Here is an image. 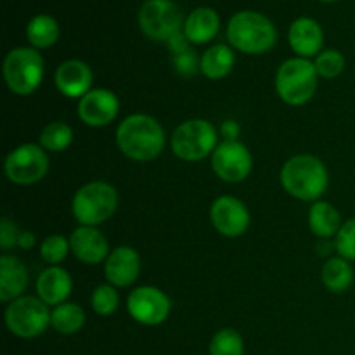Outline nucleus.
<instances>
[{
	"mask_svg": "<svg viewBox=\"0 0 355 355\" xmlns=\"http://www.w3.org/2000/svg\"><path fill=\"white\" fill-rule=\"evenodd\" d=\"M165 130L156 118L135 113L121 120L116 128V146L134 162H151L165 149Z\"/></svg>",
	"mask_w": 355,
	"mask_h": 355,
	"instance_id": "f257e3e1",
	"label": "nucleus"
},
{
	"mask_svg": "<svg viewBox=\"0 0 355 355\" xmlns=\"http://www.w3.org/2000/svg\"><path fill=\"white\" fill-rule=\"evenodd\" d=\"M279 179L290 196L300 201H312V203L321 200L329 186L328 168L314 155L291 156L284 162Z\"/></svg>",
	"mask_w": 355,
	"mask_h": 355,
	"instance_id": "f03ea898",
	"label": "nucleus"
},
{
	"mask_svg": "<svg viewBox=\"0 0 355 355\" xmlns=\"http://www.w3.org/2000/svg\"><path fill=\"white\" fill-rule=\"evenodd\" d=\"M227 40L236 51L245 54H266L276 45L277 30L263 14L241 10L229 19Z\"/></svg>",
	"mask_w": 355,
	"mask_h": 355,
	"instance_id": "7ed1b4c3",
	"label": "nucleus"
},
{
	"mask_svg": "<svg viewBox=\"0 0 355 355\" xmlns=\"http://www.w3.org/2000/svg\"><path fill=\"white\" fill-rule=\"evenodd\" d=\"M118 208V193L110 182L90 180L75 193L71 201L73 217L80 225L99 227L110 220Z\"/></svg>",
	"mask_w": 355,
	"mask_h": 355,
	"instance_id": "20e7f679",
	"label": "nucleus"
},
{
	"mask_svg": "<svg viewBox=\"0 0 355 355\" xmlns=\"http://www.w3.org/2000/svg\"><path fill=\"white\" fill-rule=\"evenodd\" d=\"M319 85V75L314 61L304 58H290L276 73V92L281 101L290 106H302L314 97Z\"/></svg>",
	"mask_w": 355,
	"mask_h": 355,
	"instance_id": "39448f33",
	"label": "nucleus"
},
{
	"mask_svg": "<svg viewBox=\"0 0 355 355\" xmlns=\"http://www.w3.org/2000/svg\"><path fill=\"white\" fill-rule=\"evenodd\" d=\"M218 146V132L203 118H191L180 123L170 137L172 153L182 162H201L214 155Z\"/></svg>",
	"mask_w": 355,
	"mask_h": 355,
	"instance_id": "423d86ee",
	"label": "nucleus"
},
{
	"mask_svg": "<svg viewBox=\"0 0 355 355\" xmlns=\"http://www.w3.org/2000/svg\"><path fill=\"white\" fill-rule=\"evenodd\" d=\"M3 80L16 96H31L44 80V58L33 47H16L3 59Z\"/></svg>",
	"mask_w": 355,
	"mask_h": 355,
	"instance_id": "0eeeda50",
	"label": "nucleus"
},
{
	"mask_svg": "<svg viewBox=\"0 0 355 355\" xmlns=\"http://www.w3.org/2000/svg\"><path fill=\"white\" fill-rule=\"evenodd\" d=\"M3 319L12 335L30 340L40 336L51 326V311L38 297L23 295L7 304Z\"/></svg>",
	"mask_w": 355,
	"mask_h": 355,
	"instance_id": "6e6552de",
	"label": "nucleus"
},
{
	"mask_svg": "<svg viewBox=\"0 0 355 355\" xmlns=\"http://www.w3.org/2000/svg\"><path fill=\"white\" fill-rule=\"evenodd\" d=\"M184 14L173 0H146L139 9V26L155 42H168L184 30Z\"/></svg>",
	"mask_w": 355,
	"mask_h": 355,
	"instance_id": "1a4fd4ad",
	"label": "nucleus"
},
{
	"mask_svg": "<svg viewBox=\"0 0 355 355\" xmlns=\"http://www.w3.org/2000/svg\"><path fill=\"white\" fill-rule=\"evenodd\" d=\"M3 172L12 184L33 186L47 175V151L40 144H33V142L17 146L7 155L6 162H3Z\"/></svg>",
	"mask_w": 355,
	"mask_h": 355,
	"instance_id": "9d476101",
	"label": "nucleus"
},
{
	"mask_svg": "<svg viewBox=\"0 0 355 355\" xmlns=\"http://www.w3.org/2000/svg\"><path fill=\"white\" fill-rule=\"evenodd\" d=\"M210 158L215 175L224 182H243L252 173L253 156L241 141L218 142Z\"/></svg>",
	"mask_w": 355,
	"mask_h": 355,
	"instance_id": "9b49d317",
	"label": "nucleus"
},
{
	"mask_svg": "<svg viewBox=\"0 0 355 355\" xmlns=\"http://www.w3.org/2000/svg\"><path fill=\"white\" fill-rule=\"evenodd\" d=\"M127 311L142 326H158L168 319L172 300L156 286H139L127 298Z\"/></svg>",
	"mask_w": 355,
	"mask_h": 355,
	"instance_id": "f8f14e48",
	"label": "nucleus"
},
{
	"mask_svg": "<svg viewBox=\"0 0 355 355\" xmlns=\"http://www.w3.org/2000/svg\"><path fill=\"white\" fill-rule=\"evenodd\" d=\"M80 121L92 128H101L116 120L120 101L110 89H92L78 101L76 106Z\"/></svg>",
	"mask_w": 355,
	"mask_h": 355,
	"instance_id": "ddd939ff",
	"label": "nucleus"
},
{
	"mask_svg": "<svg viewBox=\"0 0 355 355\" xmlns=\"http://www.w3.org/2000/svg\"><path fill=\"white\" fill-rule=\"evenodd\" d=\"M210 220L224 238H239L250 227V211L238 198L220 196L211 203Z\"/></svg>",
	"mask_w": 355,
	"mask_h": 355,
	"instance_id": "4468645a",
	"label": "nucleus"
},
{
	"mask_svg": "<svg viewBox=\"0 0 355 355\" xmlns=\"http://www.w3.org/2000/svg\"><path fill=\"white\" fill-rule=\"evenodd\" d=\"M141 272V255L132 246H116L104 262V276L114 288H128Z\"/></svg>",
	"mask_w": 355,
	"mask_h": 355,
	"instance_id": "2eb2a0df",
	"label": "nucleus"
},
{
	"mask_svg": "<svg viewBox=\"0 0 355 355\" xmlns=\"http://www.w3.org/2000/svg\"><path fill=\"white\" fill-rule=\"evenodd\" d=\"M69 246L73 255L87 266L106 262L107 255L111 253L106 236L97 227H89V225H80L71 232Z\"/></svg>",
	"mask_w": 355,
	"mask_h": 355,
	"instance_id": "dca6fc26",
	"label": "nucleus"
},
{
	"mask_svg": "<svg viewBox=\"0 0 355 355\" xmlns=\"http://www.w3.org/2000/svg\"><path fill=\"white\" fill-rule=\"evenodd\" d=\"M92 69L80 59H68L55 69L54 83L59 92L68 99H82L89 90H92Z\"/></svg>",
	"mask_w": 355,
	"mask_h": 355,
	"instance_id": "f3484780",
	"label": "nucleus"
},
{
	"mask_svg": "<svg viewBox=\"0 0 355 355\" xmlns=\"http://www.w3.org/2000/svg\"><path fill=\"white\" fill-rule=\"evenodd\" d=\"M37 297L49 307H58V305L68 302L69 295L73 291V279L66 269L59 266H49L42 270L37 277Z\"/></svg>",
	"mask_w": 355,
	"mask_h": 355,
	"instance_id": "a211bd4d",
	"label": "nucleus"
},
{
	"mask_svg": "<svg viewBox=\"0 0 355 355\" xmlns=\"http://www.w3.org/2000/svg\"><path fill=\"white\" fill-rule=\"evenodd\" d=\"M288 42L297 58L311 59L321 52L324 33L321 24L312 17H298L291 23L288 31Z\"/></svg>",
	"mask_w": 355,
	"mask_h": 355,
	"instance_id": "6ab92c4d",
	"label": "nucleus"
},
{
	"mask_svg": "<svg viewBox=\"0 0 355 355\" xmlns=\"http://www.w3.org/2000/svg\"><path fill=\"white\" fill-rule=\"evenodd\" d=\"M28 286V269L17 257H0V302L10 304L23 297Z\"/></svg>",
	"mask_w": 355,
	"mask_h": 355,
	"instance_id": "aec40b11",
	"label": "nucleus"
},
{
	"mask_svg": "<svg viewBox=\"0 0 355 355\" xmlns=\"http://www.w3.org/2000/svg\"><path fill=\"white\" fill-rule=\"evenodd\" d=\"M220 30V17L211 7H198L184 21V33L191 44H207Z\"/></svg>",
	"mask_w": 355,
	"mask_h": 355,
	"instance_id": "412c9836",
	"label": "nucleus"
},
{
	"mask_svg": "<svg viewBox=\"0 0 355 355\" xmlns=\"http://www.w3.org/2000/svg\"><path fill=\"white\" fill-rule=\"evenodd\" d=\"M342 215L328 201H315L309 210V227L319 239H335L342 227Z\"/></svg>",
	"mask_w": 355,
	"mask_h": 355,
	"instance_id": "4be33fe9",
	"label": "nucleus"
},
{
	"mask_svg": "<svg viewBox=\"0 0 355 355\" xmlns=\"http://www.w3.org/2000/svg\"><path fill=\"white\" fill-rule=\"evenodd\" d=\"M234 51L225 44H215L201 55V73L210 80H222L234 68Z\"/></svg>",
	"mask_w": 355,
	"mask_h": 355,
	"instance_id": "5701e85b",
	"label": "nucleus"
},
{
	"mask_svg": "<svg viewBox=\"0 0 355 355\" xmlns=\"http://www.w3.org/2000/svg\"><path fill=\"white\" fill-rule=\"evenodd\" d=\"M321 281L331 293H345L354 283V267L342 257H331L322 266Z\"/></svg>",
	"mask_w": 355,
	"mask_h": 355,
	"instance_id": "b1692460",
	"label": "nucleus"
},
{
	"mask_svg": "<svg viewBox=\"0 0 355 355\" xmlns=\"http://www.w3.org/2000/svg\"><path fill=\"white\" fill-rule=\"evenodd\" d=\"M28 42L33 49H49L58 42L59 24L49 14H37L30 19L26 26Z\"/></svg>",
	"mask_w": 355,
	"mask_h": 355,
	"instance_id": "393cba45",
	"label": "nucleus"
},
{
	"mask_svg": "<svg viewBox=\"0 0 355 355\" xmlns=\"http://www.w3.org/2000/svg\"><path fill=\"white\" fill-rule=\"evenodd\" d=\"M85 324V311L78 304L64 302L51 311V326L61 335H75Z\"/></svg>",
	"mask_w": 355,
	"mask_h": 355,
	"instance_id": "a878e982",
	"label": "nucleus"
},
{
	"mask_svg": "<svg viewBox=\"0 0 355 355\" xmlns=\"http://www.w3.org/2000/svg\"><path fill=\"white\" fill-rule=\"evenodd\" d=\"M73 142V128L64 121H52L40 132L38 144L49 153H61Z\"/></svg>",
	"mask_w": 355,
	"mask_h": 355,
	"instance_id": "bb28decb",
	"label": "nucleus"
},
{
	"mask_svg": "<svg viewBox=\"0 0 355 355\" xmlns=\"http://www.w3.org/2000/svg\"><path fill=\"white\" fill-rule=\"evenodd\" d=\"M208 350H210V355H243L245 342L236 329L224 328L215 333Z\"/></svg>",
	"mask_w": 355,
	"mask_h": 355,
	"instance_id": "cd10ccee",
	"label": "nucleus"
},
{
	"mask_svg": "<svg viewBox=\"0 0 355 355\" xmlns=\"http://www.w3.org/2000/svg\"><path fill=\"white\" fill-rule=\"evenodd\" d=\"M314 66L321 78L331 80L345 71L347 61L342 52L336 51V49H328V51H321L315 55Z\"/></svg>",
	"mask_w": 355,
	"mask_h": 355,
	"instance_id": "c85d7f7f",
	"label": "nucleus"
},
{
	"mask_svg": "<svg viewBox=\"0 0 355 355\" xmlns=\"http://www.w3.org/2000/svg\"><path fill=\"white\" fill-rule=\"evenodd\" d=\"M90 305H92V311L96 312L97 315L107 318V315L116 312L118 305H120V295H118L116 288H114L113 284H101V286H97L96 290L92 291Z\"/></svg>",
	"mask_w": 355,
	"mask_h": 355,
	"instance_id": "c756f323",
	"label": "nucleus"
},
{
	"mask_svg": "<svg viewBox=\"0 0 355 355\" xmlns=\"http://www.w3.org/2000/svg\"><path fill=\"white\" fill-rule=\"evenodd\" d=\"M69 252H71L69 238L62 234L47 236L40 245V257L49 266H59L68 257Z\"/></svg>",
	"mask_w": 355,
	"mask_h": 355,
	"instance_id": "7c9ffc66",
	"label": "nucleus"
},
{
	"mask_svg": "<svg viewBox=\"0 0 355 355\" xmlns=\"http://www.w3.org/2000/svg\"><path fill=\"white\" fill-rule=\"evenodd\" d=\"M333 243H335L338 257L349 260V262H355V217L343 222Z\"/></svg>",
	"mask_w": 355,
	"mask_h": 355,
	"instance_id": "2f4dec72",
	"label": "nucleus"
},
{
	"mask_svg": "<svg viewBox=\"0 0 355 355\" xmlns=\"http://www.w3.org/2000/svg\"><path fill=\"white\" fill-rule=\"evenodd\" d=\"M173 68L180 76H193L201 71V58H198L196 51L187 49V51L173 55Z\"/></svg>",
	"mask_w": 355,
	"mask_h": 355,
	"instance_id": "473e14b6",
	"label": "nucleus"
},
{
	"mask_svg": "<svg viewBox=\"0 0 355 355\" xmlns=\"http://www.w3.org/2000/svg\"><path fill=\"white\" fill-rule=\"evenodd\" d=\"M19 227H17L10 218L3 217L2 222H0V248H2L3 252L12 248V246L17 245V241H19Z\"/></svg>",
	"mask_w": 355,
	"mask_h": 355,
	"instance_id": "72a5a7b5",
	"label": "nucleus"
},
{
	"mask_svg": "<svg viewBox=\"0 0 355 355\" xmlns=\"http://www.w3.org/2000/svg\"><path fill=\"white\" fill-rule=\"evenodd\" d=\"M166 45H168L170 52H172L173 55L180 54V52L191 49V42L187 40V37H186V33H184V31H179V33L173 35V37L170 38L168 42H166Z\"/></svg>",
	"mask_w": 355,
	"mask_h": 355,
	"instance_id": "f704fd0d",
	"label": "nucleus"
},
{
	"mask_svg": "<svg viewBox=\"0 0 355 355\" xmlns=\"http://www.w3.org/2000/svg\"><path fill=\"white\" fill-rule=\"evenodd\" d=\"M220 132H222V135H224V141H238L241 128H239L238 121L227 120L222 123Z\"/></svg>",
	"mask_w": 355,
	"mask_h": 355,
	"instance_id": "c9c22d12",
	"label": "nucleus"
},
{
	"mask_svg": "<svg viewBox=\"0 0 355 355\" xmlns=\"http://www.w3.org/2000/svg\"><path fill=\"white\" fill-rule=\"evenodd\" d=\"M35 245H37V238H35L33 232L21 231L19 241H17V246H19V248H23V250H31Z\"/></svg>",
	"mask_w": 355,
	"mask_h": 355,
	"instance_id": "e433bc0d",
	"label": "nucleus"
},
{
	"mask_svg": "<svg viewBox=\"0 0 355 355\" xmlns=\"http://www.w3.org/2000/svg\"><path fill=\"white\" fill-rule=\"evenodd\" d=\"M321 2H336V0H321Z\"/></svg>",
	"mask_w": 355,
	"mask_h": 355,
	"instance_id": "4c0bfd02",
	"label": "nucleus"
}]
</instances>
